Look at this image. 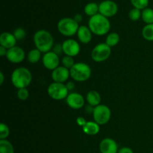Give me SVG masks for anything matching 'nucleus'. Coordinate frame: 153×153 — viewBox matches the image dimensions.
I'll return each mask as SVG.
<instances>
[{
    "mask_svg": "<svg viewBox=\"0 0 153 153\" xmlns=\"http://www.w3.org/2000/svg\"><path fill=\"white\" fill-rule=\"evenodd\" d=\"M10 134V128L6 123L0 124V140H6Z\"/></svg>",
    "mask_w": 153,
    "mask_h": 153,
    "instance_id": "nucleus-27",
    "label": "nucleus"
},
{
    "mask_svg": "<svg viewBox=\"0 0 153 153\" xmlns=\"http://www.w3.org/2000/svg\"><path fill=\"white\" fill-rule=\"evenodd\" d=\"M0 153H14V147L7 139L0 140Z\"/></svg>",
    "mask_w": 153,
    "mask_h": 153,
    "instance_id": "nucleus-23",
    "label": "nucleus"
},
{
    "mask_svg": "<svg viewBox=\"0 0 153 153\" xmlns=\"http://www.w3.org/2000/svg\"><path fill=\"white\" fill-rule=\"evenodd\" d=\"M16 96L17 98L21 101H25L29 97V91L27 88H21L18 89L16 92Z\"/></svg>",
    "mask_w": 153,
    "mask_h": 153,
    "instance_id": "nucleus-31",
    "label": "nucleus"
},
{
    "mask_svg": "<svg viewBox=\"0 0 153 153\" xmlns=\"http://www.w3.org/2000/svg\"><path fill=\"white\" fill-rule=\"evenodd\" d=\"M87 122H88V121H86V120H85V117H79L76 118V123H77L79 126L82 127V128L87 123Z\"/></svg>",
    "mask_w": 153,
    "mask_h": 153,
    "instance_id": "nucleus-33",
    "label": "nucleus"
},
{
    "mask_svg": "<svg viewBox=\"0 0 153 153\" xmlns=\"http://www.w3.org/2000/svg\"><path fill=\"white\" fill-rule=\"evenodd\" d=\"M92 114L94 121L100 126H103L107 124L111 120V111L108 106L100 104L94 107Z\"/></svg>",
    "mask_w": 153,
    "mask_h": 153,
    "instance_id": "nucleus-6",
    "label": "nucleus"
},
{
    "mask_svg": "<svg viewBox=\"0 0 153 153\" xmlns=\"http://www.w3.org/2000/svg\"><path fill=\"white\" fill-rule=\"evenodd\" d=\"M130 1L134 8L139 9L140 10L148 7L149 3V0H130Z\"/></svg>",
    "mask_w": 153,
    "mask_h": 153,
    "instance_id": "nucleus-26",
    "label": "nucleus"
},
{
    "mask_svg": "<svg viewBox=\"0 0 153 153\" xmlns=\"http://www.w3.org/2000/svg\"><path fill=\"white\" fill-rule=\"evenodd\" d=\"M73 19H74V20L76 21V22H78V23L79 24L80 22H82V20H83V16H82L81 13H77V14L75 15Z\"/></svg>",
    "mask_w": 153,
    "mask_h": 153,
    "instance_id": "nucleus-36",
    "label": "nucleus"
},
{
    "mask_svg": "<svg viewBox=\"0 0 153 153\" xmlns=\"http://www.w3.org/2000/svg\"><path fill=\"white\" fill-rule=\"evenodd\" d=\"M111 55V47L105 43H101L96 45L91 51V58L97 63L104 62Z\"/></svg>",
    "mask_w": 153,
    "mask_h": 153,
    "instance_id": "nucleus-7",
    "label": "nucleus"
},
{
    "mask_svg": "<svg viewBox=\"0 0 153 153\" xmlns=\"http://www.w3.org/2000/svg\"><path fill=\"white\" fill-rule=\"evenodd\" d=\"M16 39L13 33L3 32L0 35V46L9 49L16 46Z\"/></svg>",
    "mask_w": 153,
    "mask_h": 153,
    "instance_id": "nucleus-17",
    "label": "nucleus"
},
{
    "mask_svg": "<svg viewBox=\"0 0 153 153\" xmlns=\"http://www.w3.org/2000/svg\"><path fill=\"white\" fill-rule=\"evenodd\" d=\"M47 93L48 95L52 100L60 101V100H66L67 96L70 94V91H68L65 84L53 82L48 87Z\"/></svg>",
    "mask_w": 153,
    "mask_h": 153,
    "instance_id": "nucleus-8",
    "label": "nucleus"
},
{
    "mask_svg": "<svg viewBox=\"0 0 153 153\" xmlns=\"http://www.w3.org/2000/svg\"><path fill=\"white\" fill-rule=\"evenodd\" d=\"M70 77L78 82H84L91 77L92 71L88 64L84 62H78L73 65L70 70Z\"/></svg>",
    "mask_w": 153,
    "mask_h": 153,
    "instance_id": "nucleus-4",
    "label": "nucleus"
},
{
    "mask_svg": "<svg viewBox=\"0 0 153 153\" xmlns=\"http://www.w3.org/2000/svg\"><path fill=\"white\" fill-rule=\"evenodd\" d=\"M99 149L100 153H118L119 146L116 140L111 137H105L100 141Z\"/></svg>",
    "mask_w": 153,
    "mask_h": 153,
    "instance_id": "nucleus-14",
    "label": "nucleus"
},
{
    "mask_svg": "<svg viewBox=\"0 0 153 153\" xmlns=\"http://www.w3.org/2000/svg\"><path fill=\"white\" fill-rule=\"evenodd\" d=\"M120 37L119 34L117 32H111L107 35L105 43L112 48L116 46L120 43Z\"/></svg>",
    "mask_w": 153,
    "mask_h": 153,
    "instance_id": "nucleus-22",
    "label": "nucleus"
},
{
    "mask_svg": "<svg viewBox=\"0 0 153 153\" xmlns=\"http://www.w3.org/2000/svg\"><path fill=\"white\" fill-rule=\"evenodd\" d=\"M117 12V4L112 0H104L99 4V13L107 18L115 16Z\"/></svg>",
    "mask_w": 153,
    "mask_h": 153,
    "instance_id": "nucleus-9",
    "label": "nucleus"
},
{
    "mask_svg": "<svg viewBox=\"0 0 153 153\" xmlns=\"http://www.w3.org/2000/svg\"><path fill=\"white\" fill-rule=\"evenodd\" d=\"M61 64H62V66H64L66 68L70 70L76 63H75V61L74 59H73V57L65 55V56L63 57L62 59H61Z\"/></svg>",
    "mask_w": 153,
    "mask_h": 153,
    "instance_id": "nucleus-28",
    "label": "nucleus"
},
{
    "mask_svg": "<svg viewBox=\"0 0 153 153\" xmlns=\"http://www.w3.org/2000/svg\"><path fill=\"white\" fill-rule=\"evenodd\" d=\"M84 11L85 14L89 16L90 17L95 16L99 13V4H97L96 2L88 3L85 6Z\"/></svg>",
    "mask_w": 153,
    "mask_h": 153,
    "instance_id": "nucleus-21",
    "label": "nucleus"
},
{
    "mask_svg": "<svg viewBox=\"0 0 153 153\" xmlns=\"http://www.w3.org/2000/svg\"><path fill=\"white\" fill-rule=\"evenodd\" d=\"M61 44H62L63 52L67 56L74 58L79 55L81 51L80 44L74 39H67Z\"/></svg>",
    "mask_w": 153,
    "mask_h": 153,
    "instance_id": "nucleus-10",
    "label": "nucleus"
},
{
    "mask_svg": "<svg viewBox=\"0 0 153 153\" xmlns=\"http://www.w3.org/2000/svg\"><path fill=\"white\" fill-rule=\"evenodd\" d=\"M142 11L139 9L132 8L128 13V17L131 21H137L141 18Z\"/></svg>",
    "mask_w": 153,
    "mask_h": 153,
    "instance_id": "nucleus-29",
    "label": "nucleus"
},
{
    "mask_svg": "<svg viewBox=\"0 0 153 153\" xmlns=\"http://www.w3.org/2000/svg\"><path fill=\"white\" fill-rule=\"evenodd\" d=\"M66 102L70 108L79 110L84 107L85 104V100L83 96L79 93L72 92L67 96Z\"/></svg>",
    "mask_w": 153,
    "mask_h": 153,
    "instance_id": "nucleus-13",
    "label": "nucleus"
},
{
    "mask_svg": "<svg viewBox=\"0 0 153 153\" xmlns=\"http://www.w3.org/2000/svg\"><path fill=\"white\" fill-rule=\"evenodd\" d=\"M55 53H56L57 55H61L63 52V48H62V44H60V43H57V44L54 45L53 48H52V50Z\"/></svg>",
    "mask_w": 153,
    "mask_h": 153,
    "instance_id": "nucleus-32",
    "label": "nucleus"
},
{
    "mask_svg": "<svg viewBox=\"0 0 153 153\" xmlns=\"http://www.w3.org/2000/svg\"><path fill=\"white\" fill-rule=\"evenodd\" d=\"M13 34L15 36L17 41L24 40L25 37H26V31H25V30L23 28H16L13 31Z\"/></svg>",
    "mask_w": 153,
    "mask_h": 153,
    "instance_id": "nucleus-30",
    "label": "nucleus"
},
{
    "mask_svg": "<svg viewBox=\"0 0 153 153\" xmlns=\"http://www.w3.org/2000/svg\"><path fill=\"white\" fill-rule=\"evenodd\" d=\"M88 26L93 34L97 36H103L107 34L110 31L111 22L108 18L98 13L90 17Z\"/></svg>",
    "mask_w": 153,
    "mask_h": 153,
    "instance_id": "nucleus-2",
    "label": "nucleus"
},
{
    "mask_svg": "<svg viewBox=\"0 0 153 153\" xmlns=\"http://www.w3.org/2000/svg\"><path fill=\"white\" fill-rule=\"evenodd\" d=\"M10 79L12 85L17 89L27 88L31 83L32 74L26 67H19L12 72Z\"/></svg>",
    "mask_w": 153,
    "mask_h": 153,
    "instance_id": "nucleus-3",
    "label": "nucleus"
},
{
    "mask_svg": "<svg viewBox=\"0 0 153 153\" xmlns=\"http://www.w3.org/2000/svg\"><path fill=\"white\" fill-rule=\"evenodd\" d=\"M66 86H67V89H68V91H73V90L75 89V88H76V85H75V83L73 82H72V81H70V82H67V83L65 84Z\"/></svg>",
    "mask_w": 153,
    "mask_h": 153,
    "instance_id": "nucleus-35",
    "label": "nucleus"
},
{
    "mask_svg": "<svg viewBox=\"0 0 153 153\" xmlns=\"http://www.w3.org/2000/svg\"><path fill=\"white\" fill-rule=\"evenodd\" d=\"M6 58L7 61L12 64H20L25 59V52L22 47L16 46L7 49Z\"/></svg>",
    "mask_w": 153,
    "mask_h": 153,
    "instance_id": "nucleus-12",
    "label": "nucleus"
},
{
    "mask_svg": "<svg viewBox=\"0 0 153 153\" xmlns=\"http://www.w3.org/2000/svg\"><path fill=\"white\" fill-rule=\"evenodd\" d=\"M76 35L80 43L83 44H88L92 40L93 33L89 27L87 25H80Z\"/></svg>",
    "mask_w": 153,
    "mask_h": 153,
    "instance_id": "nucleus-16",
    "label": "nucleus"
},
{
    "mask_svg": "<svg viewBox=\"0 0 153 153\" xmlns=\"http://www.w3.org/2000/svg\"><path fill=\"white\" fill-rule=\"evenodd\" d=\"M43 67L47 70L53 71L60 66L59 55H57L53 51H50L43 54L42 58Z\"/></svg>",
    "mask_w": 153,
    "mask_h": 153,
    "instance_id": "nucleus-11",
    "label": "nucleus"
},
{
    "mask_svg": "<svg viewBox=\"0 0 153 153\" xmlns=\"http://www.w3.org/2000/svg\"><path fill=\"white\" fill-rule=\"evenodd\" d=\"M42 52L37 49H33L30 50L27 54V59L31 64H37L42 59Z\"/></svg>",
    "mask_w": 153,
    "mask_h": 153,
    "instance_id": "nucleus-20",
    "label": "nucleus"
},
{
    "mask_svg": "<svg viewBox=\"0 0 153 153\" xmlns=\"http://www.w3.org/2000/svg\"><path fill=\"white\" fill-rule=\"evenodd\" d=\"M33 41L36 49L45 54L52 50L54 46V37L49 31L45 29H40L34 33Z\"/></svg>",
    "mask_w": 153,
    "mask_h": 153,
    "instance_id": "nucleus-1",
    "label": "nucleus"
},
{
    "mask_svg": "<svg viewBox=\"0 0 153 153\" xmlns=\"http://www.w3.org/2000/svg\"><path fill=\"white\" fill-rule=\"evenodd\" d=\"M86 101L88 105L92 107H96V106L100 105L102 101V97L100 93L97 91H90L88 92L86 95Z\"/></svg>",
    "mask_w": 153,
    "mask_h": 153,
    "instance_id": "nucleus-19",
    "label": "nucleus"
},
{
    "mask_svg": "<svg viewBox=\"0 0 153 153\" xmlns=\"http://www.w3.org/2000/svg\"><path fill=\"white\" fill-rule=\"evenodd\" d=\"M118 153H134L132 149L130 147H127V146H123L119 149Z\"/></svg>",
    "mask_w": 153,
    "mask_h": 153,
    "instance_id": "nucleus-34",
    "label": "nucleus"
},
{
    "mask_svg": "<svg viewBox=\"0 0 153 153\" xmlns=\"http://www.w3.org/2000/svg\"><path fill=\"white\" fill-rule=\"evenodd\" d=\"M82 131L87 135H97L100 131V126L95 121H88L87 123L82 127Z\"/></svg>",
    "mask_w": 153,
    "mask_h": 153,
    "instance_id": "nucleus-18",
    "label": "nucleus"
},
{
    "mask_svg": "<svg viewBox=\"0 0 153 153\" xmlns=\"http://www.w3.org/2000/svg\"><path fill=\"white\" fill-rule=\"evenodd\" d=\"M141 19H143V22L147 24L153 23V9L150 7H146L144 10H142L141 13Z\"/></svg>",
    "mask_w": 153,
    "mask_h": 153,
    "instance_id": "nucleus-24",
    "label": "nucleus"
},
{
    "mask_svg": "<svg viewBox=\"0 0 153 153\" xmlns=\"http://www.w3.org/2000/svg\"><path fill=\"white\" fill-rule=\"evenodd\" d=\"M4 81V76L2 71L0 72V85H2Z\"/></svg>",
    "mask_w": 153,
    "mask_h": 153,
    "instance_id": "nucleus-38",
    "label": "nucleus"
},
{
    "mask_svg": "<svg viewBox=\"0 0 153 153\" xmlns=\"http://www.w3.org/2000/svg\"><path fill=\"white\" fill-rule=\"evenodd\" d=\"M51 77L53 82L57 83H65L70 77V70L64 66H59L55 70L52 71Z\"/></svg>",
    "mask_w": 153,
    "mask_h": 153,
    "instance_id": "nucleus-15",
    "label": "nucleus"
},
{
    "mask_svg": "<svg viewBox=\"0 0 153 153\" xmlns=\"http://www.w3.org/2000/svg\"><path fill=\"white\" fill-rule=\"evenodd\" d=\"M7 49H5V48L3 47V46H0V55H1V57L6 56V55H7Z\"/></svg>",
    "mask_w": 153,
    "mask_h": 153,
    "instance_id": "nucleus-37",
    "label": "nucleus"
},
{
    "mask_svg": "<svg viewBox=\"0 0 153 153\" xmlns=\"http://www.w3.org/2000/svg\"><path fill=\"white\" fill-rule=\"evenodd\" d=\"M142 36L147 41H153V23L147 24L142 29Z\"/></svg>",
    "mask_w": 153,
    "mask_h": 153,
    "instance_id": "nucleus-25",
    "label": "nucleus"
},
{
    "mask_svg": "<svg viewBox=\"0 0 153 153\" xmlns=\"http://www.w3.org/2000/svg\"><path fill=\"white\" fill-rule=\"evenodd\" d=\"M79 25L73 18L64 17L60 19L57 24L58 32L64 37H70L76 35L79 30Z\"/></svg>",
    "mask_w": 153,
    "mask_h": 153,
    "instance_id": "nucleus-5",
    "label": "nucleus"
}]
</instances>
